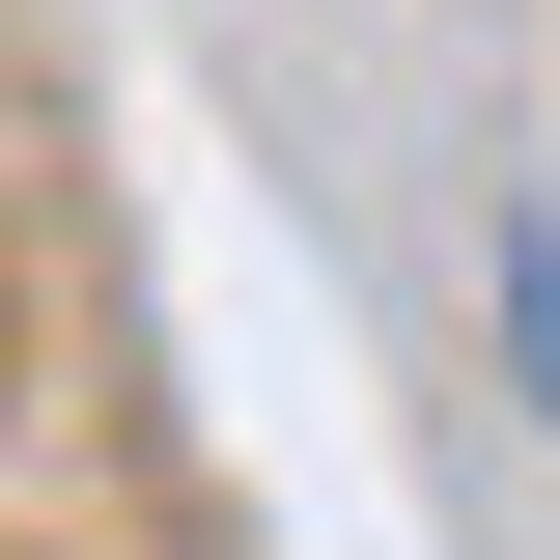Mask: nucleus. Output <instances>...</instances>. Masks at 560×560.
I'll list each match as a JSON object with an SVG mask.
<instances>
[{"instance_id": "obj_1", "label": "nucleus", "mask_w": 560, "mask_h": 560, "mask_svg": "<svg viewBox=\"0 0 560 560\" xmlns=\"http://www.w3.org/2000/svg\"><path fill=\"white\" fill-rule=\"evenodd\" d=\"M504 364H533V420H560V197H504Z\"/></svg>"}]
</instances>
